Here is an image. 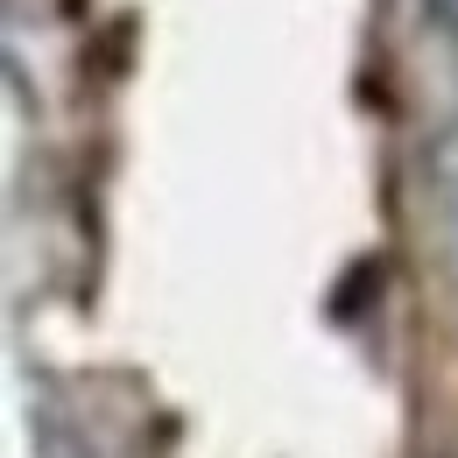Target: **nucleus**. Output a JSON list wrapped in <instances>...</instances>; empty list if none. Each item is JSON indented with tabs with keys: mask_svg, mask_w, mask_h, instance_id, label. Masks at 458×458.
Returning <instances> with one entry per match:
<instances>
[{
	"mask_svg": "<svg viewBox=\"0 0 458 458\" xmlns=\"http://www.w3.org/2000/svg\"><path fill=\"white\" fill-rule=\"evenodd\" d=\"M360 296H381V261H352V268H345V283L332 289V318H339V325H352V318L367 310Z\"/></svg>",
	"mask_w": 458,
	"mask_h": 458,
	"instance_id": "2",
	"label": "nucleus"
},
{
	"mask_svg": "<svg viewBox=\"0 0 458 458\" xmlns=\"http://www.w3.org/2000/svg\"><path fill=\"white\" fill-rule=\"evenodd\" d=\"M29 445H36V458H106L64 409H36V416H29Z\"/></svg>",
	"mask_w": 458,
	"mask_h": 458,
	"instance_id": "1",
	"label": "nucleus"
},
{
	"mask_svg": "<svg viewBox=\"0 0 458 458\" xmlns=\"http://www.w3.org/2000/svg\"><path fill=\"white\" fill-rule=\"evenodd\" d=\"M445 7H452V14H458V0H445Z\"/></svg>",
	"mask_w": 458,
	"mask_h": 458,
	"instance_id": "3",
	"label": "nucleus"
}]
</instances>
